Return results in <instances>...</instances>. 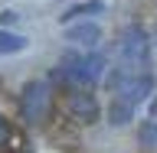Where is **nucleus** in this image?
<instances>
[{
	"mask_svg": "<svg viewBox=\"0 0 157 153\" xmlns=\"http://www.w3.org/2000/svg\"><path fill=\"white\" fill-rule=\"evenodd\" d=\"M23 49H26V39L20 36V33L0 29V56H13V52H23Z\"/></svg>",
	"mask_w": 157,
	"mask_h": 153,
	"instance_id": "obj_7",
	"label": "nucleus"
},
{
	"mask_svg": "<svg viewBox=\"0 0 157 153\" xmlns=\"http://www.w3.org/2000/svg\"><path fill=\"white\" fill-rule=\"evenodd\" d=\"M141 140H144L147 147H157V121H147V124L141 127Z\"/></svg>",
	"mask_w": 157,
	"mask_h": 153,
	"instance_id": "obj_9",
	"label": "nucleus"
},
{
	"mask_svg": "<svg viewBox=\"0 0 157 153\" xmlns=\"http://www.w3.org/2000/svg\"><path fill=\"white\" fill-rule=\"evenodd\" d=\"M66 111L75 117L78 124H95L98 121V101L88 95V88H72L66 95Z\"/></svg>",
	"mask_w": 157,
	"mask_h": 153,
	"instance_id": "obj_4",
	"label": "nucleus"
},
{
	"mask_svg": "<svg viewBox=\"0 0 157 153\" xmlns=\"http://www.w3.org/2000/svg\"><path fill=\"white\" fill-rule=\"evenodd\" d=\"M131 114H134V107H128V104H121V101H115V98H111V107H108V117H111V124H115V127L128 124V121H131Z\"/></svg>",
	"mask_w": 157,
	"mask_h": 153,
	"instance_id": "obj_8",
	"label": "nucleus"
},
{
	"mask_svg": "<svg viewBox=\"0 0 157 153\" xmlns=\"http://www.w3.org/2000/svg\"><path fill=\"white\" fill-rule=\"evenodd\" d=\"M59 75L72 82L75 88H92L98 78L105 75V59L88 52V56H66L59 62Z\"/></svg>",
	"mask_w": 157,
	"mask_h": 153,
	"instance_id": "obj_1",
	"label": "nucleus"
},
{
	"mask_svg": "<svg viewBox=\"0 0 157 153\" xmlns=\"http://www.w3.org/2000/svg\"><path fill=\"white\" fill-rule=\"evenodd\" d=\"M151 111H154V114H157V98H154V104H151Z\"/></svg>",
	"mask_w": 157,
	"mask_h": 153,
	"instance_id": "obj_11",
	"label": "nucleus"
},
{
	"mask_svg": "<svg viewBox=\"0 0 157 153\" xmlns=\"http://www.w3.org/2000/svg\"><path fill=\"white\" fill-rule=\"evenodd\" d=\"M98 13H105V3H101V0H85V3H75V7H69L59 20H62V23H72V20L98 16Z\"/></svg>",
	"mask_w": 157,
	"mask_h": 153,
	"instance_id": "obj_6",
	"label": "nucleus"
},
{
	"mask_svg": "<svg viewBox=\"0 0 157 153\" xmlns=\"http://www.w3.org/2000/svg\"><path fill=\"white\" fill-rule=\"evenodd\" d=\"M7 140H10V124L3 121V117H0V147L7 144Z\"/></svg>",
	"mask_w": 157,
	"mask_h": 153,
	"instance_id": "obj_10",
	"label": "nucleus"
},
{
	"mask_svg": "<svg viewBox=\"0 0 157 153\" xmlns=\"http://www.w3.org/2000/svg\"><path fill=\"white\" fill-rule=\"evenodd\" d=\"M49 104H52V91H49V82L36 78V82H26L23 85V95H20V114L26 124H43L49 117Z\"/></svg>",
	"mask_w": 157,
	"mask_h": 153,
	"instance_id": "obj_2",
	"label": "nucleus"
},
{
	"mask_svg": "<svg viewBox=\"0 0 157 153\" xmlns=\"http://www.w3.org/2000/svg\"><path fill=\"white\" fill-rule=\"evenodd\" d=\"M66 39L69 42H78V46H95L101 39V29L95 23H82V26H69L66 29Z\"/></svg>",
	"mask_w": 157,
	"mask_h": 153,
	"instance_id": "obj_5",
	"label": "nucleus"
},
{
	"mask_svg": "<svg viewBox=\"0 0 157 153\" xmlns=\"http://www.w3.org/2000/svg\"><path fill=\"white\" fill-rule=\"evenodd\" d=\"M118 52H121V62L134 68H151L147 62V52H151V39L141 26H128L121 33V42H118Z\"/></svg>",
	"mask_w": 157,
	"mask_h": 153,
	"instance_id": "obj_3",
	"label": "nucleus"
}]
</instances>
